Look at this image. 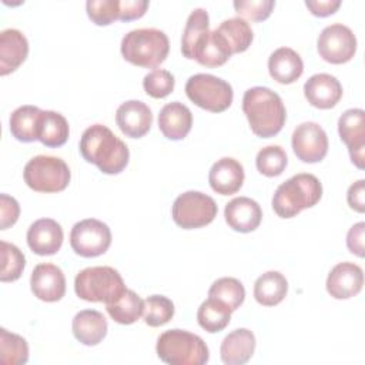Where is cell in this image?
Returning a JSON list of instances; mask_svg holds the SVG:
<instances>
[{
    "label": "cell",
    "mask_w": 365,
    "mask_h": 365,
    "mask_svg": "<svg viewBox=\"0 0 365 365\" xmlns=\"http://www.w3.org/2000/svg\"><path fill=\"white\" fill-rule=\"evenodd\" d=\"M78 150L81 157L108 175L120 174L128 164L130 151L107 125L93 124L84 130Z\"/></svg>",
    "instance_id": "obj_1"
},
{
    "label": "cell",
    "mask_w": 365,
    "mask_h": 365,
    "mask_svg": "<svg viewBox=\"0 0 365 365\" xmlns=\"http://www.w3.org/2000/svg\"><path fill=\"white\" fill-rule=\"evenodd\" d=\"M242 111L250 123L251 131L261 138L277 135L282 130L287 118L281 97L271 88L262 86L251 87L244 93Z\"/></svg>",
    "instance_id": "obj_2"
},
{
    "label": "cell",
    "mask_w": 365,
    "mask_h": 365,
    "mask_svg": "<svg viewBox=\"0 0 365 365\" xmlns=\"http://www.w3.org/2000/svg\"><path fill=\"white\" fill-rule=\"evenodd\" d=\"M322 197V185L314 174L299 173L275 190L272 208L281 218H292L305 208L314 207Z\"/></svg>",
    "instance_id": "obj_3"
},
{
    "label": "cell",
    "mask_w": 365,
    "mask_h": 365,
    "mask_svg": "<svg viewBox=\"0 0 365 365\" xmlns=\"http://www.w3.org/2000/svg\"><path fill=\"white\" fill-rule=\"evenodd\" d=\"M170 41L158 29H135L121 40V54L125 61L144 68L160 66L168 56Z\"/></svg>",
    "instance_id": "obj_4"
},
{
    "label": "cell",
    "mask_w": 365,
    "mask_h": 365,
    "mask_svg": "<svg viewBox=\"0 0 365 365\" xmlns=\"http://www.w3.org/2000/svg\"><path fill=\"white\" fill-rule=\"evenodd\" d=\"M155 351L158 358L170 365H204L210 358L208 346L201 336L178 328L163 332Z\"/></svg>",
    "instance_id": "obj_5"
},
{
    "label": "cell",
    "mask_w": 365,
    "mask_h": 365,
    "mask_svg": "<svg viewBox=\"0 0 365 365\" xmlns=\"http://www.w3.org/2000/svg\"><path fill=\"white\" fill-rule=\"evenodd\" d=\"M123 277L113 267H88L74 278V291L78 298L88 302H115L124 292Z\"/></svg>",
    "instance_id": "obj_6"
},
{
    "label": "cell",
    "mask_w": 365,
    "mask_h": 365,
    "mask_svg": "<svg viewBox=\"0 0 365 365\" xmlns=\"http://www.w3.org/2000/svg\"><path fill=\"white\" fill-rule=\"evenodd\" d=\"M24 182L37 192H58L67 188L71 173L64 160L53 155H36L24 165Z\"/></svg>",
    "instance_id": "obj_7"
},
{
    "label": "cell",
    "mask_w": 365,
    "mask_h": 365,
    "mask_svg": "<svg viewBox=\"0 0 365 365\" xmlns=\"http://www.w3.org/2000/svg\"><path fill=\"white\" fill-rule=\"evenodd\" d=\"M185 94L195 106L211 113L227 110L234 98L232 87L228 81L205 73L194 74L187 80Z\"/></svg>",
    "instance_id": "obj_8"
},
{
    "label": "cell",
    "mask_w": 365,
    "mask_h": 365,
    "mask_svg": "<svg viewBox=\"0 0 365 365\" xmlns=\"http://www.w3.org/2000/svg\"><path fill=\"white\" fill-rule=\"evenodd\" d=\"M215 201L201 191H185L180 194L171 208L174 222L184 230L208 225L217 217Z\"/></svg>",
    "instance_id": "obj_9"
},
{
    "label": "cell",
    "mask_w": 365,
    "mask_h": 365,
    "mask_svg": "<svg viewBox=\"0 0 365 365\" xmlns=\"http://www.w3.org/2000/svg\"><path fill=\"white\" fill-rule=\"evenodd\" d=\"M70 245L77 255L84 258L103 255L111 245V231L100 220H81L70 231Z\"/></svg>",
    "instance_id": "obj_10"
},
{
    "label": "cell",
    "mask_w": 365,
    "mask_h": 365,
    "mask_svg": "<svg viewBox=\"0 0 365 365\" xmlns=\"http://www.w3.org/2000/svg\"><path fill=\"white\" fill-rule=\"evenodd\" d=\"M318 54L331 64L349 61L356 53V37L348 26L334 23L327 26L317 40Z\"/></svg>",
    "instance_id": "obj_11"
},
{
    "label": "cell",
    "mask_w": 365,
    "mask_h": 365,
    "mask_svg": "<svg viewBox=\"0 0 365 365\" xmlns=\"http://www.w3.org/2000/svg\"><path fill=\"white\" fill-rule=\"evenodd\" d=\"M291 145L294 154L302 163H318L328 153V137L325 130L314 121H305L297 125L292 133Z\"/></svg>",
    "instance_id": "obj_12"
},
{
    "label": "cell",
    "mask_w": 365,
    "mask_h": 365,
    "mask_svg": "<svg viewBox=\"0 0 365 365\" xmlns=\"http://www.w3.org/2000/svg\"><path fill=\"white\" fill-rule=\"evenodd\" d=\"M338 133L348 147L352 164L362 170L365 165V111L362 108L344 111L338 120Z\"/></svg>",
    "instance_id": "obj_13"
},
{
    "label": "cell",
    "mask_w": 365,
    "mask_h": 365,
    "mask_svg": "<svg viewBox=\"0 0 365 365\" xmlns=\"http://www.w3.org/2000/svg\"><path fill=\"white\" fill-rule=\"evenodd\" d=\"M30 287L34 297L46 302L60 301L66 294V277L54 264H38L30 277Z\"/></svg>",
    "instance_id": "obj_14"
},
{
    "label": "cell",
    "mask_w": 365,
    "mask_h": 365,
    "mask_svg": "<svg viewBox=\"0 0 365 365\" xmlns=\"http://www.w3.org/2000/svg\"><path fill=\"white\" fill-rule=\"evenodd\" d=\"M364 285V271L354 262H339L328 274L327 291L335 299H348L359 294Z\"/></svg>",
    "instance_id": "obj_15"
},
{
    "label": "cell",
    "mask_w": 365,
    "mask_h": 365,
    "mask_svg": "<svg viewBox=\"0 0 365 365\" xmlns=\"http://www.w3.org/2000/svg\"><path fill=\"white\" fill-rule=\"evenodd\" d=\"M115 121L123 134L131 138L145 135L153 124L151 108L140 100H128L118 106Z\"/></svg>",
    "instance_id": "obj_16"
},
{
    "label": "cell",
    "mask_w": 365,
    "mask_h": 365,
    "mask_svg": "<svg viewBox=\"0 0 365 365\" xmlns=\"http://www.w3.org/2000/svg\"><path fill=\"white\" fill-rule=\"evenodd\" d=\"M61 225L53 218H40L27 230V245L37 255H53L63 245Z\"/></svg>",
    "instance_id": "obj_17"
},
{
    "label": "cell",
    "mask_w": 365,
    "mask_h": 365,
    "mask_svg": "<svg viewBox=\"0 0 365 365\" xmlns=\"http://www.w3.org/2000/svg\"><path fill=\"white\" fill-rule=\"evenodd\" d=\"M304 96L311 106L328 110L335 107L341 100L342 86L336 77L327 73H318L305 81Z\"/></svg>",
    "instance_id": "obj_18"
},
{
    "label": "cell",
    "mask_w": 365,
    "mask_h": 365,
    "mask_svg": "<svg viewBox=\"0 0 365 365\" xmlns=\"http://www.w3.org/2000/svg\"><path fill=\"white\" fill-rule=\"evenodd\" d=\"M244 167L232 157L217 160L208 173V182L212 191L221 195L235 194L244 182Z\"/></svg>",
    "instance_id": "obj_19"
},
{
    "label": "cell",
    "mask_w": 365,
    "mask_h": 365,
    "mask_svg": "<svg viewBox=\"0 0 365 365\" xmlns=\"http://www.w3.org/2000/svg\"><path fill=\"white\" fill-rule=\"evenodd\" d=\"M224 217L227 224L238 232H251L262 220L259 204L250 197H235L225 204Z\"/></svg>",
    "instance_id": "obj_20"
},
{
    "label": "cell",
    "mask_w": 365,
    "mask_h": 365,
    "mask_svg": "<svg viewBox=\"0 0 365 365\" xmlns=\"http://www.w3.org/2000/svg\"><path fill=\"white\" fill-rule=\"evenodd\" d=\"M29 41L17 29H6L0 33V76L16 71L27 58Z\"/></svg>",
    "instance_id": "obj_21"
},
{
    "label": "cell",
    "mask_w": 365,
    "mask_h": 365,
    "mask_svg": "<svg viewBox=\"0 0 365 365\" xmlns=\"http://www.w3.org/2000/svg\"><path fill=\"white\" fill-rule=\"evenodd\" d=\"M192 125V114L180 101L165 104L158 114V128L168 140L178 141L188 135Z\"/></svg>",
    "instance_id": "obj_22"
},
{
    "label": "cell",
    "mask_w": 365,
    "mask_h": 365,
    "mask_svg": "<svg viewBox=\"0 0 365 365\" xmlns=\"http://www.w3.org/2000/svg\"><path fill=\"white\" fill-rule=\"evenodd\" d=\"M71 329L78 342L87 346H94L107 335L108 324L100 311L83 309L74 315Z\"/></svg>",
    "instance_id": "obj_23"
},
{
    "label": "cell",
    "mask_w": 365,
    "mask_h": 365,
    "mask_svg": "<svg viewBox=\"0 0 365 365\" xmlns=\"http://www.w3.org/2000/svg\"><path fill=\"white\" fill-rule=\"evenodd\" d=\"M255 351V335L247 328L230 332L221 342L220 354L225 365H242L248 362Z\"/></svg>",
    "instance_id": "obj_24"
},
{
    "label": "cell",
    "mask_w": 365,
    "mask_h": 365,
    "mask_svg": "<svg viewBox=\"0 0 365 365\" xmlns=\"http://www.w3.org/2000/svg\"><path fill=\"white\" fill-rule=\"evenodd\" d=\"M268 71L275 81L291 84L302 76L304 63L301 56L291 47H279L268 58Z\"/></svg>",
    "instance_id": "obj_25"
},
{
    "label": "cell",
    "mask_w": 365,
    "mask_h": 365,
    "mask_svg": "<svg viewBox=\"0 0 365 365\" xmlns=\"http://www.w3.org/2000/svg\"><path fill=\"white\" fill-rule=\"evenodd\" d=\"M217 36L225 46V48L231 53H242L245 51L254 38V33L251 26L241 17H232L224 20L217 29Z\"/></svg>",
    "instance_id": "obj_26"
},
{
    "label": "cell",
    "mask_w": 365,
    "mask_h": 365,
    "mask_svg": "<svg viewBox=\"0 0 365 365\" xmlns=\"http://www.w3.org/2000/svg\"><path fill=\"white\" fill-rule=\"evenodd\" d=\"M70 128L66 117L53 110H41L37 127V140L46 147H61L68 140Z\"/></svg>",
    "instance_id": "obj_27"
},
{
    "label": "cell",
    "mask_w": 365,
    "mask_h": 365,
    "mask_svg": "<svg viewBox=\"0 0 365 365\" xmlns=\"http://www.w3.org/2000/svg\"><path fill=\"white\" fill-rule=\"evenodd\" d=\"M288 292V281L278 271H267L254 284V298L264 307L278 305Z\"/></svg>",
    "instance_id": "obj_28"
},
{
    "label": "cell",
    "mask_w": 365,
    "mask_h": 365,
    "mask_svg": "<svg viewBox=\"0 0 365 365\" xmlns=\"http://www.w3.org/2000/svg\"><path fill=\"white\" fill-rule=\"evenodd\" d=\"M231 57V53L225 48L215 30L207 31L194 46L191 60L198 61L205 67H220Z\"/></svg>",
    "instance_id": "obj_29"
},
{
    "label": "cell",
    "mask_w": 365,
    "mask_h": 365,
    "mask_svg": "<svg viewBox=\"0 0 365 365\" xmlns=\"http://www.w3.org/2000/svg\"><path fill=\"white\" fill-rule=\"evenodd\" d=\"M41 110L36 106H20L9 118L11 135L21 143H33L37 140V127Z\"/></svg>",
    "instance_id": "obj_30"
},
{
    "label": "cell",
    "mask_w": 365,
    "mask_h": 365,
    "mask_svg": "<svg viewBox=\"0 0 365 365\" xmlns=\"http://www.w3.org/2000/svg\"><path fill=\"white\" fill-rule=\"evenodd\" d=\"M231 312L232 311L224 302L208 297L197 311V321L204 331L215 334L230 324Z\"/></svg>",
    "instance_id": "obj_31"
},
{
    "label": "cell",
    "mask_w": 365,
    "mask_h": 365,
    "mask_svg": "<svg viewBox=\"0 0 365 365\" xmlns=\"http://www.w3.org/2000/svg\"><path fill=\"white\" fill-rule=\"evenodd\" d=\"M106 309L113 321L121 325L134 324L141 315L144 309V301L131 289H125V292L113 304H107Z\"/></svg>",
    "instance_id": "obj_32"
},
{
    "label": "cell",
    "mask_w": 365,
    "mask_h": 365,
    "mask_svg": "<svg viewBox=\"0 0 365 365\" xmlns=\"http://www.w3.org/2000/svg\"><path fill=\"white\" fill-rule=\"evenodd\" d=\"M210 31V17L205 9H194L185 23L182 38H181V53L185 58L191 60V54L197 41Z\"/></svg>",
    "instance_id": "obj_33"
},
{
    "label": "cell",
    "mask_w": 365,
    "mask_h": 365,
    "mask_svg": "<svg viewBox=\"0 0 365 365\" xmlns=\"http://www.w3.org/2000/svg\"><path fill=\"white\" fill-rule=\"evenodd\" d=\"M208 297L224 302L231 311H235L245 299V288L240 279L222 277L212 282L208 289Z\"/></svg>",
    "instance_id": "obj_34"
},
{
    "label": "cell",
    "mask_w": 365,
    "mask_h": 365,
    "mask_svg": "<svg viewBox=\"0 0 365 365\" xmlns=\"http://www.w3.org/2000/svg\"><path fill=\"white\" fill-rule=\"evenodd\" d=\"M29 361L27 341L6 328L0 329V362L3 365H21Z\"/></svg>",
    "instance_id": "obj_35"
},
{
    "label": "cell",
    "mask_w": 365,
    "mask_h": 365,
    "mask_svg": "<svg viewBox=\"0 0 365 365\" xmlns=\"http://www.w3.org/2000/svg\"><path fill=\"white\" fill-rule=\"evenodd\" d=\"M0 254H1V282L17 281L26 267L24 254L14 245L6 241H0Z\"/></svg>",
    "instance_id": "obj_36"
},
{
    "label": "cell",
    "mask_w": 365,
    "mask_h": 365,
    "mask_svg": "<svg viewBox=\"0 0 365 365\" xmlns=\"http://www.w3.org/2000/svg\"><path fill=\"white\" fill-rule=\"evenodd\" d=\"M174 304L164 295H151L144 299L143 317L150 327H161L170 322L174 317Z\"/></svg>",
    "instance_id": "obj_37"
},
{
    "label": "cell",
    "mask_w": 365,
    "mask_h": 365,
    "mask_svg": "<svg viewBox=\"0 0 365 365\" xmlns=\"http://www.w3.org/2000/svg\"><path fill=\"white\" fill-rule=\"evenodd\" d=\"M287 164V153L279 145H267L261 148L255 157L257 170L265 177H277L282 174Z\"/></svg>",
    "instance_id": "obj_38"
},
{
    "label": "cell",
    "mask_w": 365,
    "mask_h": 365,
    "mask_svg": "<svg viewBox=\"0 0 365 365\" xmlns=\"http://www.w3.org/2000/svg\"><path fill=\"white\" fill-rule=\"evenodd\" d=\"M174 76L164 68H154L143 78L144 91L153 98H164L174 90Z\"/></svg>",
    "instance_id": "obj_39"
},
{
    "label": "cell",
    "mask_w": 365,
    "mask_h": 365,
    "mask_svg": "<svg viewBox=\"0 0 365 365\" xmlns=\"http://www.w3.org/2000/svg\"><path fill=\"white\" fill-rule=\"evenodd\" d=\"M87 16L97 26H108L120 16V0H88Z\"/></svg>",
    "instance_id": "obj_40"
},
{
    "label": "cell",
    "mask_w": 365,
    "mask_h": 365,
    "mask_svg": "<svg viewBox=\"0 0 365 365\" xmlns=\"http://www.w3.org/2000/svg\"><path fill=\"white\" fill-rule=\"evenodd\" d=\"M275 7L274 0H235L234 9L235 11L248 20L262 21L269 17Z\"/></svg>",
    "instance_id": "obj_41"
},
{
    "label": "cell",
    "mask_w": 365,
    "mask_h": 365,
    "mask_svg": "<svg viewBox=\"0 0 365 365\" xmlns=\"http://www.w3.org/2000/svg\"><path fill=\"white\" fill-rule=\"evenodd\" d=\"M20 215V205L16 198L1 194L0 195V230H7L14 225Z\"/></svg>",
    "instance_id": "obj_42"
},
{
    "label": "cell",
    "mask_w": 365,
    "mask_h": 365,
    "mask_svg": "<svg viewBox=\"0 0 365 365\" xmlns=\"http://www.w3.org/2000/svg\"><path fill=\"white\" fill-rule=\"evenodd\" d=\"M148 9L147 0H121L118 20L131 21L143 17Z\"/></svg>",
    "instance_id": "obj_43"
},
{
    "label": "cell",
    "mask_w": 365,
    "mask_h": 365,
    "mask_svg": "<svg viewBox=\"0 0 365 365\" xmlns=\"http://www.w3.org/2000/svg\"><path fill=\"white\" fill-rule=\"evenodd\" d=\"M364 234H365V222H356L354 224L348 234H346V247L348 250L358 255L359 258H362L365 255V250H364Z\"/></svg>",
    "instance_id": "obj_44"
},
{
    "label": "cell",
    "mask_w": 365,
    "mask_h": 365,
    "mask_svg": "<svg viewBox=\"0 0 365 365\" xmlns=\"http://www.w3.org/2000/svg\"><path fill=\"white\" fill-rule=\"evenodd\" d=\"M346 201L349 207L356 212L365 211V181L364 180H358L348 188Z\"/></svg>",
    "instance_id": "obj_45"
},
{
    "label": "cell",
    "mask_w": 365,
    "mask_h": 365,
    "mask_svg": "<svg viewBox=\"0 0 365 365\" xmlns=\"http://www.w3.org/2000/svg\"><path fill=\"white\" fill-rule=\"evenodd\" d=\"M305 6L309 9V11L314 16L327 17L334 14L339 9L341 1L339 0H307Z\"/></svg>",
    "instance_id": "obj_46"
}]
</instances>
